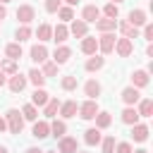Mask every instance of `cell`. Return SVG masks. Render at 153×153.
I'll return each mask as SVG.
<instances>
[{
  "label": "cell",
  "mask_w": 153,
  "mask_h": 153,
  "mask_svg": "<svg viewBox=\"0 0 153 153\" xmlns=\"http://www.w3.org/2000/svg\"><path fill=\"white\" fill-rule=\"evenodd\" d=\"M100 91H103V86H100L96 79H88V81L84 84V93L88 96V100H96V98L100 96Z\"/></svg>",
  "instance_id": "16"
},
{
  "label": "cell",
  "mask_w": 153,
  "mask_h": 153,
  "mask_svg": "<svg viewBox=\"0 0 153 153\" xmlns=\"http://www.w3.org/2000/svg\"><path fill=\"white\" fill-rule=\"evenodd\" d=\"M143 38H146L148 43L153 41V24H146V26H143Z\"/></svg>",
  "instance_id": "44"
},
{
  "label": "cell",
  "mask_w": 153,
  "mask_h": 153,
  "mask_svg": "<svg viewBox=\"0 0 153 153\" xmlns=\"http://www.w3.org/2000/svg\"><path fill=\"white\" fill-rule=\"evenodd\" d=\"M60 2H62V0H45V12H48V14H55V12L62 7Z\"/></svg>",
  "instance_id": "42"
},
{
  "label": "cell",
  "mask_w": 153,
  "mask_h": 153,
  "mask_svg": "<svg viewBox=\"0 0 153 153\" xmlns=\"http://www.w3.org/2000/svg\"><path fill=\"white\" fill-rule=\"evenodd\" d=\"M55 14H57V17L62 19V24H65V22H72V19H74V10H72V7H67V5H65V7H60V10L55 12Z\"/></svg>",
  "instance_id": "38"
},
{
  "label": "cell",
  "mask_w": 153,
  "mask_h": 153,
  "mask_svg": "<svg viewBox=\"0 0 153 153\" xmlns=\"http://www.w3.org/2000/svg\"><path fill=\"white\" fill-rule=\"evenodd\" d=\"M115 53H117L120 57H129V55L134 53V43H131L129 38H124V36H122V38H117V41H115Z\"/></svg>",
  "instance_id": "6"
},
{
  "label": "cell",
  "mask_w": 153,
  "mask_h": 153,
  "mask_svg": "<svg viewBox=\"0 0 153 153\" xmlns=\"http://www.w3.org/2000/svg\"><path fill=\"white\" fill-rule=\"evenodd\" d=\"M120 98H122V103H124L127 108H134V105L141 100V93H139V88H134V86H127V88H122Z\"/></svg>",
  "instance_id": "2"
},
{
  "label": "cell",
  "mask_w": 153,
  "mask_h": 153,
  "mask_svg": "<svg viewBox=\"0 0 153 153\" xmlns=\"http://www.w3.org/2000/svg\"><path fill=\"white\" fill-rule=\"evenodd\" d=\"M50 134H53L55 139H62V136L67 134V124H65V120H55V122L50 124Z\"/></svg>",
  "instance_id": "31"
},
{
  "label": "cell",
  "mask_w": 153,
  "mask_h": 153,
  "mask_svg": "<svg viewBox=\"0 0 153 153\" xmlns=\"http://www.w3.org/2000/svg\"><path fill=\"white\" fill-rule=\"evenodd\" d=\"M22 117H24V120H29V122H36V120H38V110H36V105L26 103V105L22 108Z\"/></svg>",
  "instance_id": "34"
},
{
  "label": "cell",
  "mask_w": 153,
  "mask_h": 153,
  "mask_svg": "<svg viewBox=\"0 0 153 153\" xmlns=\"http://www.w3.org/2000/svg\"><path fill=\"white\" fill-rule=\"evenodd\" d=\"M103 14H105L108 19H117V17H120V7L112 5V2H108V5L103 7Z\"/></svg>",
  "instance_id": "39"
},
{
  "label": "cell",
  "mask_w": 153,
  "mask_h": 153,
  "mask_svg": "<svg viewBox=\"0 0 153 153\" xmlns=\"http://www.w3.org/2000/svg\"><path fill=\"white\" fill-rule=\"evenodd\" d=\"M84 141H86V146H98V143L103 141V134H100V129H96V127L86 129V131H84Z\"/></svg>",
  "instance_id": "18"
},
{
  "label": "cell",
  "mask_w": 153,
  "mask_h": 153,
  "mask_svg": "<svg viewBox=\"0 0 153 153\" xmlns=\"http://www.w3.org/2000/svg\"><path fill=\"white\" fill-rule=\"evenodd\" d=\"M76 112H79L81 120H93V117L98 115V103H96V100H84Z\"/></svg>",
  "instance_id": "5"
},
{
  "label": "cell",
  "mask_w": 153,
  "mask_h": 153,
  "mask_svg": "<svg viewBox=\"0 0 153 153\" xmlns=\"http://www.w3.org/2000/svg\"><path fill=\"white\" fill-rule=\"evenodd\" d=\"M117 29V19H98L96 22V31H100V33H112Z\"/></svg>",
  "instance_id": "19"
},
{
  "label": "cell",
  "mask_w": 153,
  "mask_h": 153,
  "mask_svg": "<svg viewBox=\"0 0 153 153\" xmlns=\"http://www.w3.org/2000/svg\"><path fill=\"white\" fill-rule=\"evenodd\" d=\"M100 19V10L96 7V5H86L84 10H81V22H86V24H96Z\"/></svg>",
  "instance_id": "8"
},
{
  "label": "cell",
  "mask_w": 153,
  "mask_h": 153,
  "mask_svg": "<svg viewBox=\"0 0 153 153\" xmlns=\"http://www.w3.org/2000/svg\"><path fill=\"white\" fill-rule=\"evenodd\" d=\"M69 33L76 36V38H84V36H88V24L81 22V19H72V24H69Z\"/></svg>",
  "instance_id": "12"
},
{
  "label": "cell",
  "mask_w": 153,
  "mask_h": 153,
  "mask_svg": "<svg viewBox=\"0 0 153 153\" xmlns=\"http://www.w3.org/2000/svg\"><path fill=\"white\" fill-rule=\"evenodd\" d=\"M98 50V38L96 36H84L81 38V53L84 55H96Z\"/></svg>",
  "instance_id": "15"
},
{
  "label": "cell",
  "mask_w": 153,
  "mask_h": 153,
  "mask_svg": "<svg viewBox=\"0 0 153 153\" xmlns=\"http://www.w3.org/2000/svg\"><path fill=\"white\" fill-rule=\"evenodd\" d=\"M93 120H96V129H108L110 122H112L110 112H105V110H98V115H96Z\"/></svg>",
  "instance_id": "29"
},
{
  "label": "cell",
  "mask_w": 153,
  "mask_h": 153,
  "mask_svg": "<svg viewBox=\"0 0 153 153\" xmlns=\"http://www.w3.org/2000/svg\"><path fill=\"white\" fill-rule=\"evenodd\" d=\"M76 153H88V151H76Z\"/></svg>",
  "instance_id": "54"
},
{
  "label": "cell",
  "mask_w": 153,
  "mask_h": 153,
  "mask_svg": "<svg viewBox=\"0 0 153 153\" xmlns=\"http://www.w3.org/2000/svg\"><path fill=\"white\" fill-rule=\"evenodd\" d=\"M7 88H10L12 93H22V91L26 88V76H24V74H19V72H17V74H12V76L7 79Z\"/></svg>",
  "instance_id": "7"
},
{
  "label": "cell",
  "mask_w": 153,
  "mask_h": 153,
  "mask_svg": "<svg viewBox=\"0 0 153 153\" xmlns=\"http://www.w3.org/2000/svg\"><path fill=\"white\" fill-rule=\"evenodd\" d=\"M31 136L33 139H48L50 136V124L45 122V120H41V122H33V129H31Z\"/></svg>",
  "instance_id": "10"
},
{
  "label": "cell",
  "mask_w": 153,
  "mask_h": 153,
  "mask_svg": "<svg viewBox=\"0 0 153 153\" xmlns=\"http://www.w3.org/2000/svg\"><path fill=\"white\" fill-rule=\"evenodd\" d=\"M5 84H7V74L0 69V86H5Z\"/></svg>",
  "instance_id": "46"
},
{
  "label": "cell",
  "mask_w": 153,
  "mask_h": 153,
  "mask_svg": "<svg viewBox=\"0 0 153 153\" xmlns=\"http://www.w3.org/2000/svg\"><path fill=\"white\" fill-rule=\"evenodd\" d=\"M122 122L124 124H139V112H136V108H124L122 110Z\"/></svg>",
  "instance_id": "28"
},
{
  "label": "cell",
  "mask_w": 153,
  "mask_h": 153,
  "mask_svg": "<svg viewBox=\"0 0 153 153\" xmlns=\"http://www.w3.org/2000/svg\"><path fill=\"white\" fill-rule=\"evenodd\" d=\"M17 19H19L24 26H29V24L36 19V10H33V5H19V7H17Z\"/></svg>",
  "instance_id": "3"
},
{
  "label": "cell",
  "mask_w": 153,
  "mask_h": 153,
  "mask_svg": "<svg viewBox=\"0 0 153 153\" xmlns=\"http://www.w3.org/2000/svg\"><path fill=\"white\" fill-rule=\"evenodd\" d=\"M26 81H31L36 88H43V84H45V76L41 74V69H29V76H26Z\"/></svg>",
  "instance_id": "26"
},
{
  "label": "cell",
  "mask_w": 153,
  "mask_h": 153,
  "mask_svg": "<svg viewBox=\"0 0 153 153\" xmlns=\"http://www.w3.org/2000/svg\"><path fill=\"white\" fill-rule=\"evenodd\" d=\"M115 151H117V153H131V143H129V141H120V143L115 146Z\"/></svg>",
  "instance_id": "43"
},
{
  "label": "cell",
  "mask_w": 153,
  "mask_h": 153,
  "mask_svg": "<svg viewBox=\"0 0 153 153\" xmlns=\"http://www.w3.org/2000/svg\"><path fill=\"white\" fill-rule=\"evenodd\" d=\"M115 31L112 33H100V38H98V50L103 53V55H110L112 50H115Z\"/></svg>",
  "instance_id": "4"
},
{
  "label": "cell",
  "mask_w": 153,
  "mask_h": 153,
  "mask_svg": "<svg viewBox=\"0 0 153 153\" xmlns=\"http://www.w3.org/2000/svg\"><path fill=\"white\" fill-rule=\"evenodd\" d=\"M5 17H7V7H5V5H0V22H2Z\"/></svg>",
  "instance_id": "47"
},
{
  "label": "cell",
  "mask_w": 153,
  "mask_h": 153,
  "mask_svg": "<svg viewBox=\"0 0 153 153\" xmlns=\"http://www.w3.org/2000/svg\"><path fill=\"white\" fill-rule=\"evenodd\" d=\"M2 131H7V122H5V117H0V134Z\"/></svg>",
  "instance_id": "45"
},
{
  "label": "cell",
  "mask_w": 153,
  "mask_h": 153,
  "mask_svg": "<svg viewBox=\"0 0 153 153\" xmlns=\"http://www.w3.org/2000/svg\"><path fill=\"white\" fill-rule=\"evenodd\" d=\"M67 36H69V29H67L65 24L53 26V41H55V43H60V45H62V43L67 41Z\"/></svg>",
  "instance_id": "23"
},
{
  "label": "cell",
  "mask_w": 153,
  "mask_h": 153,
  "mask_svg": "<svg viewBox=\"0 0 153 153\" xmlns=\"http://www.w3.org/2000/svg\"><path fill=\"white\" fill-rule=\"evenodd\" d=\"M100 143H103V153H115V136H105Z\"/></svg>",
  "instance_id": "41"
},
{
  "label": "cell",
  "mask_w": 153,
  "mask_h": 153,
  "mask_svg": "<svg viewBox=\"0 0 153 153\" xmlns=\"http://www.w3.org/2000/svg\"><path fill=\"white\" fill-rule=\"evenodd\" d=\"M36 36H38V41H41V43L50 41V38H53V26H50V24H41V26L36 29Z\"/></svg>",
  "instance_id": "32"
},
{
  "label": "cell",
  "mask_w": 153,
  "mask_h": 153,
  "mask_svg": "<svg viewBox=\"0 0 153 153\" xmlns=\"http://www.w3.org/2000/svg\"><path fill=\"white\" fill-rule=\"evenodd\" d=\"M131 153H148L146 148H139V151H131Z\"/></svg>",
  "instance_id": "50"
},
{
  "label": "cell",
  "mask_w": 153,
  "mask_h": 153,
  "mask_svg": "<svg viewBox=\"0 0 153 153\" xmlns=\"http://www.w3.org/2000/svg\"><path fill=\"white\" fill-rule=\"evenodd\" d=\"M0 153H10V151H7V146H0Z\"/></svg>",
  "instance_id": "51"
},
{
  "label": "cell",
  "mask_w": 153,
  "mask_h": 153,
  "mask_svg": "<svg viewBox=\"0 0 153 153\" xmlns=\"http://www.w3.org/2000/svg\"><path fill=\"white\" fill-rule=\"evenodd\" d=\"M29 55H31V60L36 62V65H43L45 60H48V48L45 45H31V50H29Z\"/></svg>",
  "instance_id": "13"
},
{
  "label": "cell",
  "mask_w": 153,
  "mask_h": 153,
  "mask_svg": "<svg viewBox=\"0 0 153 153\" xmlns=\"http://www.w3.org/2000/svg\"><path fill=\"white\" fill-rule=\"evenodd\" d=\"M5 122H7V129H10V134H22V129H24V117H22V112L19 110H7V115H5Z\"/></svg>",
  "instance_id": "1"
},
{
  "label": "cell",
  "mask_w": 153,
  "mask_h": 153,
  "mask_svg": "<svg viewBox=\"0 0 153 153\" xmlns=\"http://www.w3.org/2000/svg\"><path fill=\"white\" fill-rule=\"evenodd\" d=\"M110 2H112V5H120V2H124V0H110Z\"/></svg>",
  "instance_id": "52"
},
{
  "label": "cell",
  "mask_w": 153,
  "mask_h": 153,
  "mask_svg": "<svg viewBox=\"0 0 153 153\" xmlns=\"http://www.w3.org/2000/svg\"><path fill=\"white\" fill-rule=\"evenodd\" d=\"M117 29H120V31H122V36H124V38H129V41H131V38H139V29H136V26H131L129 22H117Z\"/></svg>",
  "instance_id": "21"
},
{
  "label": "cell",
  "mask_w": 153,
  "mask_h": 153,
  "mask_svg": "<svg viewBox=\"0 0 153 153\" xmlns=\"http://www.w3.org/2000/svg\"><path fill=\"white\" fill-rule=\"evenodd\" d=\"M131 86H134V88L148 86V72H146V69H136V72L131 74Z\"/></svg>",
  "instance_id": "20"
},
{
  "label": "cell",
  "mask_w": 153,
  "mask_h": 153,
  "mask_svg": "<svg viewBox=\"0 0 153 153\" xmlns=\"http://www.w3.org/2000/svg\"><path fill=\"white\" fill-rule=\"evenodd\" d=\"M136 112H139V117H151V115H153V100H151V98H141Z\"/></svg>",
  "instance_id": "27"
},
{
  "label": "cell",
  "mask_w": 153,
  "mask_h": 153,
  "mask_svg": "<svg viewBox=\"0 0 153 153\" xmlns=\"http://www.w3.org/2000/svg\"><path fill=\"white\" fill-rule=\"evenodd\" d=\"M43 153H53V151H43Z\"/></svg>",
  "instance_id": "55"
},
{
  "label": "cell",
  "mask_w": 153,
  "mask_h": 153,
  "mask_svg": "<svg viewBox=\"0 0 153 153\" xmlns=\"http://www.w3.org/2000/svg\"><path fill=\"white\" fill-rule=\"evenodd\" d=\"M41 74H43L45 79H48V76H55V74H57V65L45 60V62H43V69H41Z\"/></svg>",
  "instance_id": "40"
},
{
  "label": "cell",
  "mask_w": 153,
  "mask_h": 153,
  "mask_svg": "<svg viewBox=\"0 0 153 153\" xmlns=\"http://www.w3.org/2000/svg\"><path fill=\"white\" fill-rule=\"evenodd\" d=\"M7 2H10V0H0V5H7Z\"/></svg>",
  "instance_id": "53"
},
{
  "label": "cell",
  "mask_w": 153,
  "mask_h": 153,
  "mask_svg": "<svg viewBox=\"0 0 153 153\" xmlns=\"http://www.w3.org/2000/svg\"><path fill=\"white\" fill-rule=\"evenodd\" d=\"M26 153H43V151H41V148H33V146H31V148H26Z\"/></svg>",
  "instance_id": "48"
},
{
  "label": "cell",
  "mask_w": 153,
  "mask_h": 153,
  "mask_svg": "<svg viewBox=\"0 0 153 153\" xmlns=\"http://www.w3.org/2000/svg\"><path fill=\"white\" fill-rule=\"evenodd\" d=\"M57 151H60V153H76V151H79L76 139H72V136H62L60 143H57Z\"/></svg>",
  "instance_id": "17"
},
{
  "label": "cell",
  "mask_w": 153,
  "mask_h": 153,
  "mask_svg": "<svg viewBox=\"0 0 153 153\" xmlns=\"http://www.w3.org/2000/svg\"><path fill=\"white\" fill-rule=\"evenodd\" d=\"M127 22H129L131 26H136V29L148 24V19H146V12H143V10H131V12L127 14Z\"/></svg>",
  "instance_id": "11"
},
{
  "label": "cell",
  "mask_w": 153,
  "mask_h": 153,
  "mask_svg": "<svg viewBox=\"0 0 153 153\" xmlns=\"http://www.w3.org/2000/svg\"><path fill=\"white\" fill-rule=\"evenodd\" d=\"M72 57V48H67V45H57L55 48V53H53V62L60 67V65H65L67 60Z\"/></svg>",
  "instance_id": "14"
},
{
  "label": "cell",
  "mask_w": 153,
  "mask_h": 153,
  "mask_svg": "<svg viewBox=\"0 0 153 153\" xmlns=\"http://www.w3.org/2000/svg\"><path fill=\"white\" fill-rule=\"evenodd\" d=\"M5 55H7V60H19L22 57V43H7V48H5Z\"/></svg>",
  "instance_id": "30"
},
{
  "label": "cell",
  "mask_w": 153,
  "mask_h": 153,
  "mask_svg": "<svg viewBox=\"0 0 153 153\" xmlns=\"http://www.w3.org/2000/svg\"><path fill=\"white\" fill-rule=\"evenodd\" d=\"M48 100H50V96H48V91H45V88H36V91H33V96H31V105H38V108H43Z\"/></svg>",
  "instance_id": "24"
},
{
  "label": "cell",
  "mask_w": 153,
  "mask_h": 153,
  "mask_svg": "<svg viewBox=\"0 0 153 153\" xmlns=\"http://www.w3.org/2000/svg\"><path fill=\"white\" fill-rule=\"evenodd\" d=\"M103 65H105V57H98V55H91L88 60H86V72H98V69H103Z\"/></svg>",
  "instance_id": "25"
},
{
  "label": "cell",
  "mask_w": 153,
  "mask_h": 153,
  "mask_svg": "<svg viewBox=\"0 0 153 153\" xmlns=\"http://www.w3.org/2000/svg\"><path fill=\"white\" fill-rule=\"evenodd\" d=\"M76 110H79V105H76V100H65V103H60V117L62 120H69V117H76Z\"/></svg>",
  "instance_id": "9"
},
{
  "label": "cell",
  "mask_w": 153,
  "mask_h": 153,
  "mask_svg": "<svg viewBox=\"0 0 153 153\" xmlns=\"http://www.w3.org/2000/svg\"><path fill=\"white\" fill-rule=\"evenodd\" d=\"M31 33H33V31H31L29 26H24V24H22V26L14 31V38H17V43H22V41H29V38H31Z\"/></svg>",
  "instance_id": "36"
},
{
  "label": "cell",
  "mask_w": 153,
  "mask_h": 153,
  "mask_svg": "<svg viewBox=\"0 0 153 153\" xmlns=\"http://www.w3.org/2000/svg\"><path fill=\"white\" fill-rule=\"evenodd\" d=\"M60 86H62V91H74V88H76V76H74V74L62 76V79H60Z\"/></svg>",
  "instance_id": "37"
},
{
  "label": "cell",
  "mask_w": 153,
  "mask_h": 153,
  "mask_svg": "<svg viewBox=\"0 0 153 153\" xmlns=\"http://www.w3.org/2000/svg\"><path fill=\"white\" fill-rule=\"evenodd\" d=\"M57 110H60V100H57V98H50V100L43 105V115H45V117H55Z\"/></svg>",
  "instance_id": "33"
},
{
  "label": "cell",
  "mask_w": 153,
  "mask_h": 153,
  "mask_svg": "<svg viewBox=\"0 0 153 153\" xmlns=\"http://www.w3.org/2000/svg\"><path fill=\"white\" fill-rule=\"evenodd\" d=\"M0 69H2L5 74H10V76H12V74H17V72H19V65H17L14 60H2V62H0Z\"/></svg>",
  "instance_id": "35"
},
{
  "label": "cell",
  "mask_w": 153,
  "mask_h": 153,
  "mask_svg": "<svg viewBox=\"0 0 153 153\" xmlns=\"http://www.w3.org/2000/svg\"><path fill=\"white\" fill-rule=\"evenodd\" d=\"M65 2H67V7H74V5L79 2V0H65Z\"/></svg>",
  "instance_id": "49"
},
{
  "label": "cell",
  "mask_w": 153,
  "mask_h": 153,
  "mask_svg": "<svg viewBox=\"0 0 153 153\" xmlns=\"http://www.w3.org/2000/svg\"><path fill=\"white\" fill-rule=\"evenodd\" d=\"M131 139L139 141V143H143L148 139V127L146 124H131Z\"/></svg>",
  "instance_id": "22"
}]
</instances>
